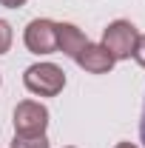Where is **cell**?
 <instances>
[{
	"label": "cell",
	"mask_w": 145,
	"mask_h": 148,
	"mask_svg": "<svg viewBox=\"0 0 145 148\" xmlns=\"http://www.w3.org/2000/svg\"><path fill=\"white\" fill-rule=\"evenodd\" d=\"M23 86L34 97H57L66 88V71L57 63H34L23 71Z\"/></svg>",
	"instance_id": "cell-1"
},
{
	"label": "cell",
	"mask_w": 145,
	"mask_h": 148,
	"mask_svg": "<svg viewBox=\"0 0 145 148\" xmlns=\"http://www.w3.org/2000/svg\"><path fill=\"white\" fill-rule=\"evenodd\" d=\"M137 37H140V32H137V26L131 20H114L103 32V46L114 57V63H120V60H131L134 57Z\"/></svg>",
	"instance_id": "cell-2"
},
{
	"label": "cell",
	"mask_w": 145,
	"mask_h": 148,
	"mask_svg": "<svg viewBox=\"0 0 145 148\" xmlns=\"http://www.w3.org/2000/svg\"><path fill=\"white\" fill-rule=\"evenodd\" d=\"M23 43L31 54H54L57 51V23L49 17H37L26 26L23 32Z\"/></svg>",
	"instance_id": "cell-3"
},
{
	"label": "cell",
	"mask_w": 145,
	"mask_h": 148,
	"mask_svg": "<svg viewBox=\"0 0 145 148\" xmlns=\"http://www.w3.org/2000/svg\"><path fill=\"white\" fill-rule=\"evenodd\" d=\"M14 134H46L49 128V108L37 100H23L14 108Z\"/></svg>",
	"instance_id": "cell-4"
},
{
	"label": "cell",
	"mask_w": 145,
	"mask_h": 148,
	"mask_svg": "<svg viewBox=\"0 0 145 148\" xmlns=\"http://www.w3.org/2000/svg\"><path fill=\"white\" fill-rule=\"evenodd\" d=\"M74 63H77L83 71H88V74H108L111 69H114V57L105 51L103 43H85V49L77 54Z\"/></svg>",
	"instance_id": "cell-5"
},
{
	"label": "cell",
	"mask_w": 145,
	"mask_h": 148,
	"mask_svg": "<svg viewBox=\"0 0 145 148\" xmlns=\"http://www.w3.org/2000/svg\"><path fill=\"white\" fill-rule=\"evenodd\" d=\"M85 43H88V37L83 34L74 23H57V51L60 54L77 60V54L85 49Z\"/></svg>",
	"instance_id": "cell-6"
},
{
	"label": "cell",
	"mask_w": 145,
	"mask_h": 148,
	"mask_svg": "<svg viewBox=\"0 0 145 148\" xmlns=\"http://www.w3.org/2000/svg\"><path fill=\"white\" fill-rule=\"evenodd\" d=\"M12 148H51L46 134H14Z\"/></svg>",
	"instance_id": "cell-7"
},
{
	"label": "cell",
	"mask_w": 145,
	"mask_h": 148,
	"mask_svg": "<svg viewBox=\"0 0 145 148\" xmlns=\"http://www.w3.org/2000/svg\"><path fill=\"white\" fill-rule=\"evenodd\" d=\"M12 40H14V32H12V26H9V20L0 17V57L6 54L9 49H12Z\"/></svg>",
	"instance_id": "cell-8"
},
{
	"label": "cell",
	"mask_w": 145,
	"mask_h": 148,
	"mask_svg": "<svg viewBox=\"0 0 145 148\" xmlns=\"http://www.w3.org/2000/svg\"><path fill=\"white\" fill-rule=\"evenodd\" d=\"M134 60L145 69V34L137 37V46H134Z\"/></svg>",
	"instance_id": "cell-9"
},
{
	"label": "cell",
	"mask_w": 145,
	"mask_h": 148,
	"mask_svg": "<svg viewBox=\"0 0 145 148\" xmlns=\"http://www.w3.org/2000/svg\"><path fill=\"white\" fill-rule=\"evenodd\" d=\"M29 0H0V6H6V9H20V6H26Z\"/></svg>",
	"instance_id": "cell-10"
},
{
	"label": "cell",
	"mask_w": 145,
	"mask_h": 148,
	"mask_svg": "<svg viewBox=\"0 0 145 148\" xmlns=\"http://www.w3.org/2000/svg\"><path fill=\"white\" fill-rule=\"evenodd\" d=\"M140 143L145 145V100H142V117H140Z\"/></svg>",
	"instance_id": "cell-11"
},
{
	"label": "cell",
	"mask_w": 145,
	"mask_h": 148,
	"mask_svg": "<svg viewBox=\"0 0 145 148\" xmlns=\"http://www.w3.org/2000/svg\"><path fill=\"white\" fill-rule=\"evenodd\" d=\"M114 148H140V145H134V143H117Z\"/></svg>",
	"instance_id": "cell-12"
},
{
	"label": "cell",
	"mask_w": 145,
	"mask_h": 148,
	"mask_svg": "<svg viewBox=\"0 0 145 148\" xmlns=\"http://www.w3.org/2000/svg\"><path fill=\"white\" fill-rule=\"evenodd\" d=\"M66 148H77V145H66Z\"/></svg>",
	"instance_id": "cell-13"
},
{
	"label": "cell",
	"mask_w": 145,
	"mask_h": 148,
	"mask_svg": "<svg viewBox=\"0 0 145 148\" xmlns=\"http://www.w3.org/2000/svg\"><path fill=\"white\" fill-rule=\"evenodd\" d=\"M0 83H3V77H0Z\"/></svg>",
	"instance_id": "cell-14"
}]
</instances>
